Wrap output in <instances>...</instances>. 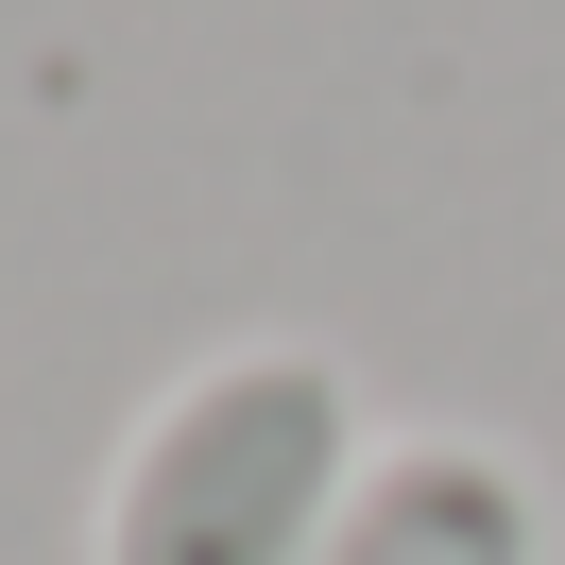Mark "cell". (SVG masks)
I'll use <instances>...</instances> for the list:
<instances>
[{"label":"cell","instance_id":"1","mask_svg":"<svg viewBox=\"0 0 565 565\" xmlns=\"http://www.w3.org/2000/svg\"><path fill=\"white\" fill-rule=\"evenodd\" d=\"M360 462V377L326 343H241L206 377H172L138 412V446L104 462V531L86 565H326Z\"/></svg>","mask_w":565,"mask_h":565},{"label":"cell","instance_id":"2","mask_svg":"<svg viewBox=\"0 0 565 565\" xmlns=\"http://www.w3.org/2000/svg\"><path fill=\"white\" fill-rule=\"evenodd\" d=\"M326 565H548V497H531L514 446L428 428V446H377V462H360Z\"/></svg>","mask_w":565,"mask_h":565}]
</instances>
